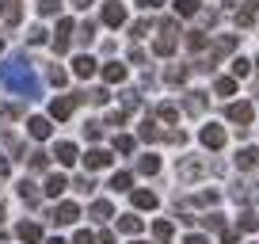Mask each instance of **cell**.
I'll list each match as a JSON object with an SVG mask.
<instances>
[{"instance_id": "obj_26", "label": "cell", "mask_w": 259, "mask_h": 244, "mask_svg": "<svg viewBox=\"0 0 259 244\" xmlns=\"http://www.w3.org/2000/svg\"><path fill=\"white\" fill-rule=\"evenodd\" d=\"M187 80V65H168L164 69V84H183Z\"/></svg>"}, {"instance_id": "obj_36", "label": "cell", "mask_w": 259, "mask_h": 244, "mask_svg": "<svg viewBox=\"0 0 259 244\" xmlns=\"http://www.w3.org/2000/svg\"><path fill=\"white\" fill-rule=\"evenodd\" d=\"M114 149H118V153H134V138H130V134H118V138H114Z\"/></svg>"}, {"instance_id": "obj_10", "label": "cell", "mask_w": 259, "mask_h": 244, "mask_svg": "<svg viewBox=\"0 0 259 244\" xmlns=\"http://www.w3.org/2000/svg\"><path fill=\"white\" fill-rule=\"evenodd\" d=\"M73 73L88 80V76L96 73V57H88V54H76V57H73Z\"/></svg>"}, {"instance_id": "obj_15", "label": "cell", "mask_w": 259, "mask_h": 244, "mask_svg": "<svg viewBox=\"0 0 259 244\" xmlns=\"http://www.w3.org/2000/svg\"><path fill=\"white\" fill-rule=\"evenodd\" d=\"M179 176L183 179H198V176H206V164L202 160H179Z\"/></svg>"}, {"instance_id": "obj_11", "label": "cell", "mask_w": 259, "mask_h": 244, "mask_svg": "<svg viewBox=\"0 0 259 244\" xmlns=\"http://www.w3.org/2000/svg\"><path fill=\"white\" fill-rule=\"evenodd\" d=\"M27 130H31V138L46 141V138H50V130H54V126H50V118H42V114H34V118L27 122Z\"/></svg>"}, {"instance_id": "obj_43", "label": "cell", "mask_w": 259, "mask_h": 244, "mask_svg": "<svg viewBox=\"0 0 259 244\" xmlns=\"http://www.w3.org/2000/svg\"><path fill=\"white\" fill-rule=\"evenodd\" d=\"M149 27H153V23H149V19H138V23L130 27V34H134V38H141V34H145V31H149Z\"/></svg>"}, {"instance_id": "obj_35", "label": "cell", "mask_w": 259, "mask_h": 244, "mask_svg": "<svg viewBox=\"0 0 259 244\" xmlns=\"http://www.w3.org/2000/svg\"><path fill=\"white\" fill-rule=\"evenodd\" d=\"M61 12V0H38V16H57Z\"/></svg>"}, {"instance_id": "obj_2", "label": "cell", "mask_w": 259, "mask_h": 244, "mask_svg": "<svg viewBox=\"0 0 259 244\" xmlns=\"http://www.w3.org/2000/svg\"><path fill=\"white\" fill-rule=\"evenodd\" d=\"M73 111H76V96H57L54 103H50V118H57V122L73 118Z\"/></svg>"}, {"instance_id": "obj_22", "label": "cell", "mask_w": 259, "mask_h": 244, "mask_svg": "<svg viewBox=\"0 0 259 244\" xmlns=\"http://www.w3.org/2000/svg\"><path fill=\"white\" fill-rule=\"evenodd\" d=\"M19 198H23L27 206H38V187H34L31 179H23V183H19Z\"/></svg>"}, {"instance_id": "obj_29", "label": "cell", "mask_w": 259, "mask_h": 244, "mask_svg": "<svg viewBox=\"0 0 259 244\" xmlns=\"http://www.w3.org/2000/svg\"><path fill=\"white\" fill-rule=\"evenodd\" d=\"M153 236H156V240H164V244H168L171 240V236H176V229H171V221H156V225H153Z\"/></svg>"}, {"instance_id": "obj_28", "label": "cell", "mask_w": 259, "mask_h": 244, "mask_svg": "<svg viewBox=\"0 0 259 244\" xmlns=\"http://www.w3.org/2000/svg\"><path fill=\"white\" fill-rule=\"evenodd\" d=\"M255 16H259V8H255V4H248V8L236 12V23H240V27H255Z\"/></svg>"}, {"instance_id": "obj_39", "label": "cell", "mask_w": 259, "mask_h": 244, "mask_svg": "<svg viewBox=\"0 0 259 244\" xmlns=\"http://www.w3.org/2000/svg\"><path fill=\"white\" fill-rule=\"evenodd\" d=\"M27 42H31V46H42V42H46V27H31Z\"/></svg>"}, {"instance_id": "obj_8", "label": "cell", "mask_w": 259, "mask_h": 244, "mask_svg": "<svg viewBox=\"0 0 259 244\" xmlns=\"http://www.w3.org/2000/svg\"><path fill=\"white\" fill-rule=\"evenodd\" d=\"M69 34H73V19H57V38H54V50L65 54L69 50Z\"/></svg>"}, {"instance_id": "obj_27", "label": "cell", "mask_w": 259, "mask_h": 244, "mask_svg": "<svg viewBox=\"0 0 259 244\" xmlns=\"http://www.w3.org/2000/svg\"><path fill=\"white\" fill-rule=\"evenodd\" d=\"M130 183H134V172H114L111 176V191H130Z\"/></svg>"}, {"instance_id": "obj_7", "label": "cell", "mask_w": 259, "mask_h": 244, "mask_svg": "<svg viewBox=\"0 0 259 244\" xmlns=\"http://www.w3.org/2000/svg\"><path fill=\"white\" fill-rule=\"evenodd\" d=\"M54 156L65 164V168H73V164L80 160V153H76V145H73V141H57V145H54Z\"/></svg>"}, {"instance_id": "obj_6", "label": "cell", "mask_w": 259, "mask_h": 244, "mask_svg": "<svg viewBox=\"0 0 259 244\" xmlns=\"http://www.w3.org/2000/svg\"><path fill=\"white\" fill-rule=\"evenodd\" d=\"M202 145L206 149H225V126H218V122L202 126Z\"/></svg>"}, {"instance_id": "obj_61", "label": "cell", "mask_w": 259, "mask_h": 244, "mask_svg": "<svg viewBox=\"0 0 259 244\" xmlns=\"http://www.w3.org/2000/svg\"><path fill=\"white\" fill-rule=\"evenodd\" d=\"M130 244H149V240H130Z\"/></svg>"}, {"instance_id": "obj_12", "label": "cell", "mask_w": 259, "mask_h": 244, "mask_svg": "<svg viewBox=\"0 0 259 244\" xmlns=\"http://www.w3.org/2000/svg\"><path fill=\"white\" fill-rule=\"evenodd\" d=\"M183 111L187 114H202L206 111V96H202V92H187V96H183Z\"/></svg>"}, {"instance_id": "obj_14", "label": "cell", "mask_w": 259, "mask_h": 244, "mask_svg": "<svg viewBox=\"0 0 259 244\" xmlns=\"http://www.w3.org/2000/svg\"><path fill=\"white\" fill-rule=\"evenodd\" d=\"M88 214H92V221H99V225H103L107 218H114V206L107 202V198H96V202H92V210H88Z\"/></svg>"}, {"instance_id": "obj_60", "label": "cell", "mask_w": 259, "mask_h": 244, "mask_svg": "<svg viewBox=\"0 0 259 244\" xmlns=\"http://www.w3.org/2000/svg\"><path fill=\"white\" fill-rule=\"evenodd\" d=\"M0 221H4V202H0Z\"/></svg>"}, {"instance_id": "obj_23", "label": "cell", "mask_w": 259, "mask_h": 244, "mask_svg": "<svg viewBox=\"0 0 259 244\" xmlns=\"http://www.w3.org/2000/svg\"><path fill=\"white\" fill-rule=\"evenodd\" d=\"M206 42H210V38H206V31H191V34H187V50H191V54H202Z\"/></svg>"}, {"instance_id": "obj_13", "label": "cell", "mask_w": 259, "mask_h": 244, "mask_svg": "<svg viewBox=\"0 0 259 244\" xmlns=\"http://www.w3.org/2000/svg\"><path fill=\"white\" fill-rule=\"evenodd\" d=\"M84 164H88L92 172H99V168L111 164V153H107V149H92V153H84Z\"/></svg>"}, {"instance_id": "obj_48", "label": "cell", "mask_w": 259, "mask_h": 244, "mask_svg": "<svg viewBox=\"0 0 259 244\" xmlns=\"http://www.w3.org/2000/svg\"><path fill=\"white\" fill-rule=\"evenodd\" d=\"M92 38H96V23H84L80 27V42H92Z\"/></svg>"}, {"instance_id": "obj_58", "label": "cell", "mask_w": 259, "mask_h": 244, "mask_svg": "<svg viewBox=\"0 0 259 244\" xmlns=\"http://www.w3.org/2000/svg\"><path fill=\"white\" fill-rule=\"evenodd\" d=\"M255 69H259V61H255ZM251 96H259V80H255V84H251Z\"/></svg>"}, {"instance_id": "obj_59", "label": "cell", "mask_w": 259, "mask_h": 244, "mask_svg": "<svg viewBox=\"0 0 259 244\" xmlns=\"http://www.w3.org/2000/svg\"><path fill=\"white\" fill-rule=\"evenodd\" d=\"M46 244H65V240H61V236H54V240H46Z\"/></svg>"}, {"instance_id": "obj_62", "label": "cell", "mask_w": 259, "mask_h": 244, "mask_svg": "<svg viewBox=\"0 0 259 244\" xmlns=\"http://www.w3.org/2000/svg\"><path fill=\"white\" fill-rule=\"evenodd\" d=\"M0 50H4V42H0Z\"/></svg>"}, {"instance_id": "obj_53", "label": "cell", "mask_w": 259, "mask_h": 244, "mask_svg": "<svg viewBox=\"0 0 259 244\" xmlns=\"http://www.w3.org/2000/svg\"><path fill=\"white\" fill-rule=\"evenodd\" d=\"M96 240H99V244H114V233H111V229H99Z\"/></svg>"}, {"instance_id": "obj_34", "label": "cell", "mask_w": 259, "mask_h": 244, "mask_svg": "<svg viewBox=\"0 0 259 244\" xmlns=\"http://www.w3.org/2000/svg\"><path fill=\"white\" fill-rule=\"evenodd\" d=\"M156 118H160V122H176V118H179V111H176L171 103H160V107H156Z\"/></svg>"}, {"instance_id": "obj_5", "label": "cell", "mask_w": 259, "mask_h": 244, "mask_svg": "<svg viewBox=\"0 0 259 244\" xmlns=\"http://www.w3.org/2000/svg\"><path fill=\"white\" fill-rule=\"evenodd\" d=\"M76 218H80V206H76V202H61L54 214H50V221H54V225H73Z\"/></svg>"}, {"instance_id": "obj_37", "label": "cell", "mask_w": 259, "mask_h": 244, "mask_svg": "<svg viewBox=\"0 0 259 244\" xmlns=\"http://www.w3.org/2000/svg\"><path fill=\"white\" fill-rule=\"evenodd\" d=\"M251 73V61H248V57H236V61H233V76H248Z\"/></svg>"}, {"instance_id": "obj_40", "label": "cell", "mask_w": 259, "mask_h": 244, "mask_svg": "<svg viewBox=\"0 0 259 244\" xmlns=\"http://www.w3.org/2000/svg\"><path fill=\"white\" fill-rule=\"evenodd\" d=\"M73 187L80 191V195H92V191H96V183H92L88 176H80V179H76V183H73Z\"/></svg>"}, {"instance_id": "obj_56", "label": "cell", "mask_w": 259, "mask_h": 244, "mask_svg": "<svg viewBox=\"0 0 259 244\" xmlns=\"http://www.w3.org/2000/svg\"><path fill=\"white\" fill-rule=\"evenodd\" d=\"M12 172V164H8V156H0V176H8Z\"/></svg>"}, {"instance_id": "obj_30", "label": "cell", "mask_w": 259, "mask_h": 244, "mask_svg": "<svg viewBox=\"0 0 259 244\" xmlns=\"http://www.w3.org/2000/svg\"><path fill=\"white\" fill-rule=\"evenodd\" d=\"M141 138H145V141H160L164 134H160V126H156L153 118H145V122H141Z\"/></svg>"}, {"instance_id": "obj_3", "label": "cell", "mask_w": 259, "mask_h": 244, "mask_svg": "<svg viewBox=\"0 0 259 244\" xmlns=\"http://www.w3.org/2000/svg\"><path fill=\"white\" fill-rule=\"evenodd\" d=\"M103 23L107 27H122V23H126V4H118V0H103Z\"/></svg>"}, {"instance_id": "obj_52", "label": "cell", "mask_w": 259, "mask_h": 244, "mask_svg": "<svg viewBox=\"0 0 259 244\" xmlns=\"http://www.w3.org/2000/svg\"><path fill=\"white\" fill-rule=\"evenodd\" d=\"M168 141H171V145H183L187 134H183V130H171V134H168Z\"/></svg>"}, {"instance_id": "obj_63", "label": "cell", "mask_w": 259, "mask_h": 244, "mask_svg": "<svg viewBox=\"0 0 259 244\" xmlns=\"http://www.w3.org/2000/svg\"><path fill=\"white\" fill-rule=\"evenodd\" d=\"M255 8H259V0H255Z\"/></svg>"}, {"instance_id": "obj_32", "label": "cell", "mask_w": 259, "mask_h": 244, "mask_svg": "<svg viewBox=\"0 0 259 244\" xmlns=\"http://www.w3.org/2000/svg\"><path fill=\"white\" fill-rule=\"evenodd\" d=\"M198 8H202L198 0H176V12H179V16H198Z\"/></svg>"}, {"instance_id": "obj_18", "label": "cell", "mask_w": 259, "mask_h": 244, "mask_svg": "<svg viewBox=\"0 0 259 244\" xmlns=\"http://www.w3.org/2000/svg\"><path fill=\"white\" fill-rule=\"evenodd\" d=\"M103 80H107V84H122V80H126V65H118V61L103 65Z\"/></svg>"}, {"instance_id": "obj_55", "label": "cell", "mask_w": 259, "mask_h": 244, "mask_svg": "<svg viewBox=\"0 0 259 244\" xmlns=\"http://www.w3.org/2000/svg\"><path fill=\"white\" fill-rule=\"evenodd\" d=\"M138 4H141V8H160L164 0H138Z\"/></svg>"}, {"instance_id": "obj_17", "label": "cell", "mask_w": 259, "mask_h": 244, "mask_svg": "<svg viewBox=\"0 0 259 244\" xmlns=\"http://www.w3.org/2000/svg\"><path fill=\"white\" fill-rule=\"evenodd\" d=\"M213 92H218L221 99L236 96V76H218V80H213Z\"/></svg>"}, {"instance_id": "obj_31", "label": "cell", "mask_w": 259, "mask_h": 244, "mask_svg": "<svg viewBox=\"0 0 259 244\" xmlns=\"http://www.w3.org/2000/svg\"><path fill=\"white\" fill-rule=\"evenodd\" d=\"M156 54H160V57H168V54H176V38H168V34H160V38H156Z\"/></svg>"}, {"instance_id": "obj_57", "label": "cell", "mask_w": 259, "mask_h": 244, "mask_svg": "<svg viewBox=\"0 0 259 244\" xmlns=\"http://www.w3.org/2000/svg\"><path fill=\"white\" fill-rule=\"evenodd\" d=\"M92 4H96V0H73V8H80V12H84V8H92Z\"/></svg>"}, {"instance_id": "obj_24", "label": "cell", "mask_w": 259, "mask_h": 244, "mask_svg": "<svg viewBox=\"0 0 259 244\" xmlns=\"http://www.w3.org/2000/svg\"><path fill=\"white\" fill-rule=\"evenodd\" d=\"M65 187H69V179H65V176H50V179H46V195H50V198L65 195Z\"/></svg>"}, {"instance_id": "obj_4", "label": "cell", "mask_w": 259, "mask_h": 244, "mask_svg": "<svg viewBox=\"0 0 259 244\" xmlns=\"http://www.w3.org/2000/svg\"><path fill=\"white\" fill-rule=\"evenodd\" d=\"M225 114L236 122V126H248V122L255 118V107H251V103H244V99H240V103H229V107H225Z\"/></svg>"}, {"instance_id": "obj_51", "label": "cell", "mask_w": 259, "mask_h": 244, "mask_svg": "<svg viewBox=\"0 0 259 244\" xmlns=\"http://www.w3.org/2000/svg\"><path fill=\"white\" fill-rule=\"evenodd\" d=\"M130 57H134V65H145V61H149V57H145V50H138V46L130 50Z\"/></svg>"}, {"instance_id": "obj_41", "label": "cell", "mask_w": 259, "mask_h": 244, "mask_svg": "<svg viewBox=\"0 0 259 244\" xmlns=\"http://www.w3.org/2000/svg\"><path fill=\"white\" fill-rule=\"evenodd\" d=\"M65 80H69V76H65V69H61V65H54V69H50V84H57V88H61Z\"/></svg>"}, {"instance_id": "obj_21", "label": "cell", "mask_w": 259, "mask_h": 244, "mask_svg": "<svg viewBox=\"0 0 259 244\" xmlns=\"http://www.w3.org/2000/svg\"><path fill=\"white\" fill-rule=\"evenodd\" d=\"M118 233H126V236H138V233H141V218H134V214L118 218Z\"/></svg>"}, {"instance_id": "obj_38", "label": "cell", "mask_w": 259, "mask_h": 244, "mask_svg": "<svg viewBox=\"0 0 259 244\" xmlns=\"http://www.w3.org/2000/svg\"><path fill=\"white\" fill-rule=\"evenodd\" d=\"M46 164H50L46 153H31V172H46Z\"/></svg>"}, {"instance_id": "obj_1", "label": "cell", "mask_w": 259, "mask_h": 244, "mask_svg": "<svg viewBox=\"0 0 259 244\" xmlns=\"http://www.w3.org/2000/svg\"><path fill=\"white\" fill-rule=\"evenodd\" d=\"M0 80L8 84L16 96H38V80H34V73H31V65L27 61H8V65H0Z\"/></svg>"}, {"instance_id": "obj_33", "label": "cell", "mask_w": 259, "mask_h": 244, "mask_svg": "<svg viewBox=\"0 0 259 244\" xmlns=\"http://www.w3.org/2000/svg\"><path fill=\"white\" fill-rule=\"evenodd\" d=\"M236 46H240V42H236V34H221V38H218V54H233Z\"/></svg>"}, {"instance_id": "obj_9", "label": "cell", "mask_w": 259, "mask_h": 244, "mask_svg": "<svg viewBox=\"0 0 259 244\" xmlns=\"http://www.w3.org/2000/svg\"><path fill=\"white\" fill-rule=\"evenodd\" d=\"M0 16L8 19L12 27H16L19 19H23V4H19V0H0Z\"/></svg>"}, {"instance_id": "obj_20", "label": "cell", "mask_w": 259, "mask_h": 244, "mask_svg": "<svg viewBox=\"0 0 259 244\" xmlns=\"http://www.w3.org/2000/svg\"><path fill=\"white\" fill-rule=\"evenodd\" d=\"M255 164H259V149H240V153H236V168L248 172V168H255Z\"/></svg>"}, {"instance_id": "obj_42", "label": "cell", "mask_w": 259, "mask_h": 244, "mask_svg": "<svg viewBox=\"0 0 259 244\" xmlns=\"http://www.w3.org/2000/svg\"><path fill=\"white\" fill-rule=\"evenodd\" d=\"M206 229H225V218H221V214H206Z\"/></svg>"}, {"instance_id": "obj_54", "label": "cell", "mask_w": 259, "mask_h": 244, "mask_svg": "<svg viewBox=\"0 0 259 244\" xmlns=\"http://www.w3.org/2000/svg\"><path fill=\"white\" fill-rule=\"evenodd\" d=\"M183 244H206V236H202V233H187Z\"/></svg>"}, {"instance_id": "obj_49", "label": "cell", "mask_w": 259, "mask_h": 244, "mask_svg": "<svg viewBox=\"0 0 259 244\" xmlns=\"http://www.w3.org/2000/svg\"><path fill=\"white\" fill-rule=\"evenodd\" d=\"M255 225H259V218H251V214H244V218H240V229H244V233H251Z\"/></svg>"}, {"instance_id": "obj_46", "label": "cell", "mask_w": 259, "mask_h": 244, "mask_svg": "<svg viewBox=\"0 0 259 244\" xmlns=\"http://www.w3.org/2000/svg\"><path fill=\"white\" fill-rule=\"evenodd\" d=\"M122 103L134 111V107H141V96H138V92H126V96H122Z\"/></svg>"}, {"instance_id": "obj_25", "label": "cell", "mask_w": 259, "mask_h": 244, "mask_svg": "<svg viewBox=\"0 0 259 244\" xmlns=\"http://www.w3.org/2000/svg\"><path fill=\"white\" fill-rule=\"evenodd\" d=\"M134 206L138 210H156V195L153 191H134Z\"/></svg>"}, {"instance_id": "obj_45", "label": "cell", "mask_w": 259, "mask_h": 244, "mask_svg": "<svg viewBox=\"0 0 259 244\" xmlns=\"http://www.w3.org/2000/svg\"><path fill=\"white\" fill-rule=\"evenodd\" d=\"M73 244H96V233H88V229H80V233L73 236Z\"/></svg>"}, {"instance_id": "obj_16", "label": "cell", "mask_w": 259, "mask_h": 244, "mask_svg": "<svg viewBox=\"0 0 259 244\" xmlns=\"http://www.w3.org/2000/svg\"><path fill=\"white\" fill-rule=\"evenodd\" d=\"M138 172H141V176H156V172H160V156H156V153H145V156L138 160Z\"/></svg>"}, {"instance_id": "obj_19", "label": "cell", "mask_w": 259, "mask_h": 244, "mask_svg": "<svg viewBox=\"0 0 259 244\" xmlns=\"http://www.w3.org/2000/svg\"><path fill=\"white\" fill-rule=\"evenodd\" d=\"M16 233L23 236L27 244H38V240H42V225H34V221H23V225H19Z\"/></svg>"}, {"instance_id": "obj_44", "label": "cell", "mask_w": 259, "mask_h": 244, "mask_svg": "<svg viewBox=\"0 0 259 244\" xmlns=\"http://www.w3.org/2000/svg\"><path fill=\"white\" fill-rule=\"evenodd\" d=\"M176 31H179L176 19H164V23H160V34H168V38H176Z\"/></svg>"}, {"instance_id": "obj_50", "label": "cell", "mask_w": 259, "mask_h": 244, "mask_svg": "<svg viewBox=\"0 0 259 244\" xmlns=\"http://www.w3.org/2000/svg\"><path fill=\"white\" fill-rule=\"evenodd\" d=\"M233 198H236V202H244V198H248V183H236V187H233Z\"/></svg>"}, {"instance_id": "obj_47", "label": "cell", "mask_w": 259, "mask_h": 244, "mask_svg": "<svg viewBox=\"0 0 259 244\" xmlns=\"http://www.w3.org/2000/svg\"><path fill=\"white\" fill-rule=\"evenodd\" d=\"M84 134H88L92 141H99V134H103V126H99V122H88V126H84Z\"/></svg>"}]
</instances>
